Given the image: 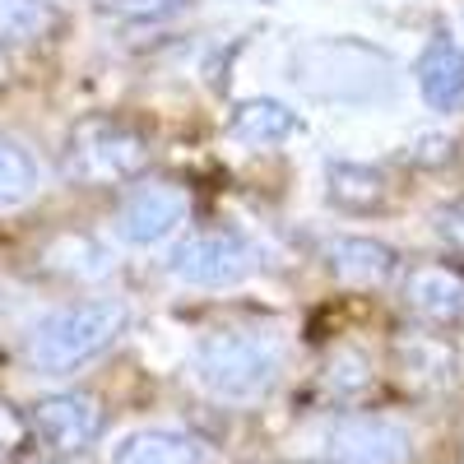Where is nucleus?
Returning <instances> with one entry per match:
<instances>
[{"label":"nucleus","instance_id":"22","mask_svg":"<svg viewBox=\"0 0 464 464\" xmlns=\"http://www.w3.org/2000/svg\"><path fill=\"white\" fill-rule=\"evenodd\" d=\"M446 237H450L455 246H464V214H455V218H446Z\"/></svg>","mask_w":464,"mask_h":464},{"label":"nucleus","instance_id":"2","mask_svg":"<svg viewBox=\"0 0 464 464\" xmlns=\"http://www.w3.org/2000/svg\"><path fill=\"white\" fill-rule=\"evenodd\" d=\"M126 325H130L126 297H84V302H70V306H61V312L37 321L28 330L24 353H28L33 372L70 376L84 362L102 358L107 348L126 334Z\"/></svg>","mask_w":464,"mask_h":464},{"label":"nucleus","instance_id":"19","mask_svg":"<svg viewBox=\"0 0 464 464\" xmlns=\"http://www.w3.org/2000/svg\"><path fill=\"white\" fill-rule=\"evenodd\" d=\"M102 14L121 19V24H168L177 14H186L196 0H98Z\"/></svg>","mask_w":464,"mask_h":464},{"label":"nucleus","instance_id":"17","mask_svg":"<svg viewBox=\"0 0 464 464\" xmlns=\"http://www.w3.org/2000/svg\"><path fill=\"white\" fill-rule=\"evenodd\" d=\"M43 265L56 269V275H70V279H102L111 269L107 251L93 237H84V232H61V237H52L43 251Z\"/></svg>","mask_w":464,"mask_h":464},{"label":"nucleus","instance_id":"20","mask_svg":"<svg viewBox=\"0 0 464 464\" xmlns=\"http://www.w3.org/2000/svg\"><path fill=\"white\" fill-rule=\"evenodd\" d=\"M325 385L339 391V395H353V391H362V385H372V362L358 353L353 343H343L325 362Z\"/></svg>","mask_w":464,"mask_h":464},{"label":"nucleus","instance_id":"15","mask_svg":"<svg viewBox=\"0 0 464 464\" xmlns=\"http://www.w3.org/2000/svg\"><path fill=\"white\" fill-rule=\"evenodd\" d=\"M395 362L409 381L422 385V391H437V385L455 381V348L437 334H404L395 343Z\"/></svg>","mask_w":464,"mask_h":464},{"label":"nucleus","instance_id":"11","mask_svg":"<svg viewBox=\"0 0 464 464\" xmlns=\"http://www.w3.org/2000/svg\"><path fill=\"white\" fill-rule=\"evenodd\" d=\"M404 302L432 325H464V275L450 265H418L404 279Z\"/></svg>","mask_w":464,"mask_h":464},{"label":"nucleus","instance_id":"8","mask_svg":"<svg viewBox=\"0 0 464 464\" xmlns=\"http://www.w3.org/2000/svg\"><path fill=\"white\" fill-rule=\"evenodd\" d=\"M409 455H413L409 428L385 413H348L330 432L334 464H409Z\"/></svg>","mask_w":464,"mask_h":464},{"label":"nucleus","instance_id":"10","mask_svg":"<svg viewBox=\"0 0 464 464\" xmlns=\"http://www.w3.org/2000/svg\"><path fill=\"white\" fill-rule=\"evenodd\" d=\"M325 265L339 284H353V288H381L395 279L400 269V251L385 246L376 237H353V232H343V237H330L325 242Z\"/></svg>","mask_w":464,"mask_h":464},{"label":"nucleus","instance_id":"13","mask_svg":"<svg viewBox=\"0 0 464 464\" xmlns=\"http://www.w3.org/2000/svg\"><path fill=\"white\" fill-rule=\"evenodd\" d=\"M111 464H205V441L177 428H140L121 437Z\"/></svg>","mask_w":464,"mask_h":464},{"label":"nucleus","instance_id":"18","mask_svg":"<svg viewBox=\"0 0 464 464\" xmlns=\"http://www.w3.org/2000/svg\"><path fill=\"white\" fill-rule=\"evenodd\" d=\"M43 186V172H37V159L10 135H0V209H19L37 196Z\"/></svg>","mask_w":464,"mask_h":464},{"label":"nucleus","instance_id":"7","mask_svg":"<svg viewBox=\"0 0 464 464\" xmlns=\"http://www.w3.org/2000/svg\"><path fill=\"white\" fill-rule=\"evenodd\" d=\"M190 218V196L177 181H144L116 209V237L126 246H159Z\"/></svg>","mask_w":464,"mask_h":464},{"label":"nucleus","instance_id":"1","mask_svg":"<svg viewBox=\"0 0 464 464\" xmlns=\"http://www.w3.org/2000/svg\"><path fill=\"white\" fill-rule=\"evenodd\" d=\"M293 84L330 107H372L395 93V61L367 37H306L288 56Z\"/></svg>","mask_w":464,"mask_h":464},{"label":"nucleus","instance_id":"23","mask_svg":"<svg viewBox=\"0 0 464 464\" xmlns=\"http://www.w3.org/2000/svg\"><path fill=\"white\" fill-rule=\"evenodd\" d=\"M37 464H74V455H43Z\"/></svg>","mask_w":464,"mask_h":464},{"label":"nucleus","instance_id":"4","mask_svg":"<svg viewBox=\"0 0 464 464\" xmlns=\"http://www.w3.org/2000/svg\"><path fill=\"white\" fill-rule=\"evenodd\" d=\"M279 343L256 330H214L196 343L190 372L218 400H256L279 376Z\"/></svg>","mask_w":464,"mask_h":464},{"label":"nucleus","instance_id":"14","mask_svg":"<svg viewBox=\"0 0 464 464\" xmlns=\"http://www.w3.org/2000/svg\"><path fill=\"white\" fill-rule=\"evenodd\" d=\"M325 200L343 214H376L385 205V177L367 163L334 159L325 168Z\"/></svg>","mask_w":464,"mask_h":464},{"label":"nucleus","instance_id":"5","mask_svg":"<svg viewBox=\"0 0 464 464\" xmlns=\"http://www.w3.org/2000/svg\"><path fill=\"white\" fill-rule=\"evenodd\" d=\"M251 269H256V251L237 237V232H223V227L190 232V237L177 242L172 256H168V275L186 288H232V284H242Z\"/></svg>","mask_w":464,"mask_h":464},{"label":"nucleus","instance_id":"12","mask_svg":"<svg viewBox=\"0 0 464 464\" xmlns=\"http://www.w3.org/2000/svg\"><path fill=\"white\" fill-rule=\"evenodd\" d=\"M302 130H306V121L279 98H246L227 116V135L251 149H275L284 140H297Z\"/></svg>","mask_w":464,"mask_h":464},{"label":"nucleus","instance_id":"3","mask_svg":"<svg viewBox=\"0 0 464 464\" xmlns=\"http://www.w3.org/2000/svg\"><path fill=\"white\" fill-rule=\"evenodd\" d=\"M153 163V149L144 130H135L121 116H80L65 135L61 149V168L74 186H126L144 177Z\"/></svg>","mask_w":464,"mask_h":464},{"label":"nucleus","instance_id":"6","mask_svg":"<svg viewBox=\"0 0 464 464\" xmlns=\"http://www.w3.org/2000/svg\"><path fill=\"white\" fill-rule=\"evenodd\" d=\"M107 428V413L89 391L43 395L28 409V432L47 455H84Z\"/></svg>","mask_w":464,"mask_h":464},{"label":"nucleus","instance_id":"21","mask_svg":"<svg viewBox=\"0 0 464 464\" xmlns=\"http://www.w3.org/2000/svg\"><path fill=\"white\" fill-rule=\"evenodd\" d=\"M28 413H19L14 404L0 400V450H24L28 446Z\"/></svg>","mask_w":464,"mask_h":464},{"label":"nucleus","instance_id":"9","mask_svg":"<svg viewBox=\"0 0 464 464\" xmlns=\"http://www.w3.org/2000/svg\"><path fill=\"white\" fill-rule=\"evenodd\" d=\"M418 93L432 111H464V43L450 33L428 37V47L418 52Z\"/></svg>","mask_w":464,"mask_h":464},{"label":"nucleus","instance_id":"16","mask_svg":"<svg viewBox=\"0 0 464 464\" xmlns=\"http://www.w3.org/2000/svg\"><path fill=\"white\" fill-rule=\"evenodd\" d=\"M56 28H61V14L52 0H0V43L5 47L47 43Z\"/></svg>","mask_w":464,"mask_h":464}]
</instances>
